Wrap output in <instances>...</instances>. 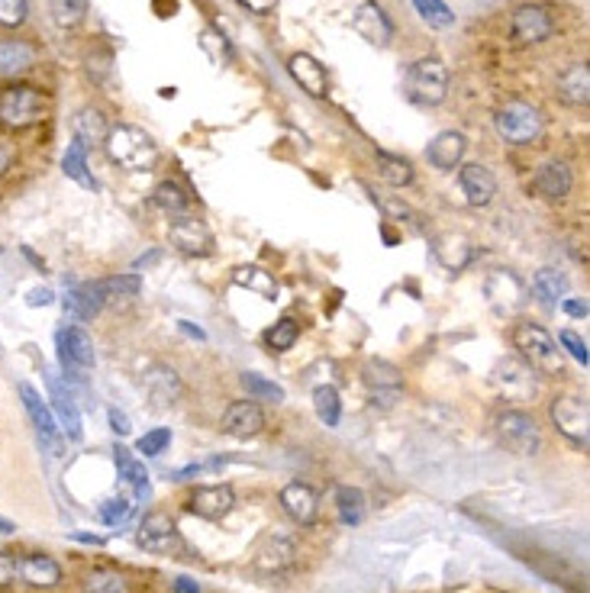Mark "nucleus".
Wrapping results in <instances>:
<instances>
[{"label":"nucleus","instance_id":"obj_55","mask_svg":"<svg viewBox=\"0 0 590 593\" xmlns=\"http://www.w3.org/2000/svg\"><path fill=\"white\" fill-rule=\"evenodd\" d=\"M110 429L117 432V436H126V432L133 429V426H129V419H126V413H123V410L113 407V410H110Z\"/></svg>","mask_w":590,"mask_h":593},{"label":"nucleus","instance_id":"obj_23","mask_svg":"<svg viewBox=\"0 0 590 593\" xmlns=\"http://www.w3.org/2000/svg\"><path fill=\"white\" fill-rule=\"evenodd\" d=\"M458 187L471 207H487L497 197V178L491 175V168H484L478 162L465 165L458 171Z\"/></svg>","mask_w":590,"mask_h":593},{"label":"nucleus","instance_id":"obj_51","mask_svg":"<svg viewBox=\"0 0 590 593\" xmlns=\"http://www.w3.org/2000/svg\"><path fill=\"white\" fill-rule=\"evenodd\" d=\"M558 349H568L571 358H578L581 368H587V342L578 336V332H571V329L561 332V336H558Z\"/></svg>","mask_w":590,"mask_h":593},{"label":"nucleus","instance_id":"obj_48","mask_svg":"<svg viewBox=\"0 0 590 593\" xmlns=\"http://www.w3.org/2000/svg\"><path fill=\"white\" fill-rule=\"evenodd\" d=\"M168 445H171V429L168 426H158V429L146 432V436H139L136 452L142 458H158L162 452H168Z\"/></svg>","mask_w":590,"mask_h":593},{"label":"nucleus","instance_id":"obj_2","mask_svg":"<svg viewBox=\"0 0 590 593\" xmlns=\"http://www.w3.org/2000/svg\"><path fill=\"white\" fill-rule=\"evenodd\" d=\"M513 349L520 352V358L532 371L539 374H561L565 371V355H561L558 342L536 323H520L513 326Z\"/></svg>","mask_w":590,"mask_h":593},{"label":"nucleus","instance_id":"obj_37","mask_svg":"<svg viewBox=\"0 0 590 593\" xmlns=\"http://www.w3.org/2000/svg\"><path fill=\"white\" fill-rule=\"evenodd\" d=\"M200 52L207 55V59L217 65V68H223V65H229L233 62V46H229V39L223 36V30L220 26H204L200 30Z\"/></svg>","mask_w":590,"mask_h":593},{"label":"nucleus","instance_id":"obj_24","mask_svg":"<svg viewBox=\"0 0 590 593\" xmlns=\"http://www.w3.org/2000/svg\"><path fill=\"white\" fill-rule=\"evenodd\" d=\"M532 187L545 197V200H565L574 187V175H571V165L561 162V158H552V162L539 165L536 178H532Z\"/></svg>","mask_w":590,"mask_h":593},{"label":"nucleus","instance_id":"obj_54","mask_svg":"<svg viewBox=\"0 0 590 593\" xmlns=\"http://www.w3.org/2000/svg\"><path fill=\"white\" fill-rule=\"evenodd\" d=\"M52 300H55V294L49 287H33V291L26 294V307H49Z\"/></svg>","mask_w":590,"mask_h":593},{"label":"nucleus","instance_id":"obj_19","mask_svg":"<svg viewBox=\"0 0 590 593\" xmlns=\"http://www.w3.org/2000/svg\"><path fill=\"white\" fill-rule=\"evenodd\" d=\"M142 387H146L152 407H158V410L175 407V403L181 400V394H184V384L178 378V371L168 368V365H152L146 374H142Z\"/></svg>","mask_w":590,"mask_h":593},{"label":"nucleus","instance_id":"obj_11","mask_svg":"<svg viewBox=\"0 0 590 593\" xmlns=\"http://www.w3.org/2000/svg\"><path fill=\"white\" fill-rule=\"evenodd\" d=\"M136 545L149 555L175 552V548H181V532L175 526V519H171L168 513H162V510L146 513L142 516L139 529H136Z\"/></svg>","mask_w":590,"mask_h":593},{"label":"nucleus","instance_id":"obj_42","mask_svg":"<svg viewBox=\"0 0 590 593\" xmlns=\"http://www.w3.org/2000/svg\"><path fill=\"white\" fill-rule=\"evenodd\" d=\"M297 336H300V323L294 320V316H281V320L265 332V345L271 352L284 355L297 345Z\"/></svg>","mask_w":590,"mask_h":593},{"label":"nucleus","instance_id":"obj_32","mask_svg":"<svg viewBox=\"0 0 590 593\" xmlns=\"http://www.w3.org/2000/svg\"><path fill=\"white\" fill-rule=\"evenodd\" d=\"M36 49L23 39H0V75H20L33 68Z\"/></svg>","mask_w":590,"mask_h":593},{"label":"nucleus","instance_id":"obj_29","mask_svg":"<svg viewBox=\"0 0 590 593\" xmlns=\"http://www.w3.org/2000/svg\"><path fill=\"white\" fill-rule=\"evenodd\" d=\"M104 294H100L97 281L94 284H78L65 291V313L71 320H94V316L104 310Z\"/></svg>","mask_w":590,"mask_h":593},{"label":"nucleus","instance_id":"obj_45","mask_svg":"<svg viewBox=\"0 0 590 593\" xmlns=\"http://www.w3.org/2000/svg\"><path fill=\"white\" fill-rule=\"evenodd\" d=\"M413 7L423 17V23L433 26V30H449V26H455L452 7L442 4V0H413Z\"/></svg>","mask_w":590,"mask_h":593},{"label":"nucleus","instance_id":"obj_39","mask_svg":"<svg viewBox=\"0 0 590 593\" xmlns=\"http://www.w3.org/2000/svg\"><path fill=\"white\" fill-rule=\"evenodd\" d=\"M152 204L168 216H181L187 210V204H191V197H187V191L178 181H162L152 191Z\"/></svg>","mask_w":590,"mask_h":593},{"label":"nucleus","instance_id":"obj_4","mask_svg":"<svg viewBox=\"0 0 590 593\" xmlns=\"http://www.w3.org/2000/svg\"><path fill=\"white\" fill-rule=\"evenodd\" d=\"M55 349L68 387H84V374L94 368V342L81 326H62L55 332Z\"/></svg>","mask_w":590,"mask_h":593},{"label":"nucleus","instance_id":"obj_5","mask_svg":"<svg viewBox=\"0 0 590 593\" xmlns=\"http://www.w3.org/2000/svg\"><path fill=\"white\" fill-rule=\"evenodd\" d=\"M542 113L526 100H510L494 113V129L510 146H532L542 136Z\"/></svg>","mask_w":590,"mask_h":593},{"label":"nucleus","instance_id":"obj_22","mask_svg":"<svg viewBox=\"0 0 590 593\" xmlns=\"http://www.w3.org/2000/svg\"><path fill=\"white\" fill-rule=\"evenodd\" d=\"M433 258L449 271H462L468 268L474 258H478V245H474L468 236L458 233H442L433 239Z\"/></svg>","mask_w":590,"mask_h":593},{"label":"nucleus","instance_id":"obj_60","mask_svg":"<svg viewBox=\"0 0 590 593\" xmlns=\"http://www.w3.org/2000/svg\"><path fill=\"white\" fill-rule=\"evenodd\" d=\"M181 329H184V332H191V336H197V339H204V332H200L197 326H191V323H184V320H181Z\"/></svg>","mask_w":590,"mask_h":593},{"label":"nucleus","instance_id":"obj_61","mask_svg":"<svg viewBox=\"0 0 590 593\" xmlns=\"http://www.w3.org/2000/svg\"><path fill=\"white\" fill-rule=\"evenodd\" d=\"M0 532H4V535H13V532H17V526L7 523V519H0Z\"/></svg>","mask_w":590,"mask_h":593},{"label":"nucleus","instance_id":"obj_46","mask_svg":"<svg viewBox=\"0 0 590 593\" xmlns=\"http://www.w3.org/2000/svg\"><path fill=\"white\" fill-rule=\"evenodd\" d=\"M242 387H246V394L252 400H271V403H281L284 400V387L262 378L258 371H246L242 374Z\"/></svg>","mask_w":590,"mask_h":593},{"label":"nucleus","instance_id":"obj_1","mask_svg":"<svg viewBox=\"0 0 590 593\" xmlns=\"http://www.w3.org/2000/svg\"><path fill=\"white\" fill-rule=\"evenodd\" d=\"M104 149H107L110 162L126 168V171H152L155 162H158V146L152 142V136L146 133V129L129 126V123L110 126V133L104 139Z\"/></svg>","mask_w":590,"mask_h":593},{"label":"nucleus","instance_id":"obj_50","mask_svg":"<svg viewBox=\"0 0 590 593\" xmlns=\"http://www.w3.org/2000/svg\"><path fill=\"white\" fill-rule=\"evenodd\" d=\"M30 17V4L26 0H0V26L4 30H17Z\"/></svg>","mask_w":590,"mask_h":593},{"label":"nucleus","instance_id":"obj_53","mask_svg":"<svg viewBox=\"0 0 590 593\" xmlns=\"http://www.w3.org/2000/svg\"><path fill=\"white\" fill-rule=\"evenodd\" d=\"M239 7H246L255 17H271L278 10V0H236Z\"/></svg>","mask_w":590,"mask_h":593},{"label":"nucleus","instance_id":"obj_52","mask_svg":"<svg viewBox=\"0 0 590 593\" xmlns=\"http://www.w3.org/2000/svg\"><path fill=\"white\" fill-rule=\"evenodd\" d=\"M17 561L20 558H13L10 552H0V587H10L13 581H17Z\"/></svg>","mask_w":590,"mask_h":593},{"label":"nucleus","instance_id":"obj_3","mask_svg":"<svg viewBox=\"0 0 590 593\" xmlns=\"http://www.w3.org/2000/svg\"><path fill=\"white\" fill-rule=\"evenodd\" d=\"M407 97L420 107H439L445 97H449V68L436 55H426V59H416L407 68L404 78Z\"/></svg>","mask_w":590,"mask_h":593},{"label":"nucleus","instance_id":"obj_41","mask_svg":"<svg viewBox=\"0 0 590 593\" xmlns=\"http://www.w3.org/2000/svg\"><path fill=\"white\" fill-rule=\"evenodd\" d=\"M374 158H378V175L391 187H407L413 181V165L407 158L391 155V152H378Z\"/></svg>","mask_w":590,"mask_h":593},{"label":"nucleus","instance_id":"obj_18","mask_svg":"<svg viewBox=\"0 0 590 593\" xmlns=\"http://www.w3.org/2000/svg\"><path fill=\"white\" fill-rule=\"evenodd\" d=\"M236 506V490L229 484H210V487H197L191 500H187V510L200 519H210V523H220Z\"/></svg>","mask_w":590,"mask_h":593},{"label":"nucleus","instance_id":"obj_13","mask_svg":"<svg viewBox=\"0 0 590 593\" xmlns=\"http://www.w3.org/2000/svg\"><path fill=\"white\" fill-rule=\"evenodd\" d=\"M555 33V20L549 7L542 4H526V7H516L513 17H510V36L513 42H520V46H539Z\"/></svg>","mask_w":590,"mask_h":593},{"label":"nucleus","instance_id":"obj_31","mask_svg":"<svg viewBox=\"0 0 590 593\" xmlns=\"http://www.w3.org/2000/svg\"><path fill=\"white\" fill-rule=\"evenodd\" d=\"M532 294H536L545 307L549 310H555L561 300H565V294H568V278L565 274H558L555 268H542V271H536L532 274Z\"/></svg>","mask_w":590,"mask_h":593},{"label":"nucleus","instance_id":"obj_59","mask_svg":"<svg viewBox=\"0 0 590 593\" xmlns=\"http://www.w3.org/2000/svg\"><path fill=\"white\" fill-rule=\"evenodd\" d=\"M10 162H13V152L4 146V142H0V178L7 175V168H10Z\"/></svg>","mask_w":590,"mask_h":593},{"label":"nucleus","instance_id":"obj_28","mask_svg":"<svg viewBox=\"0 0 590 593\" xmlns=\"http://www.w3.org/2000/svg\"><path fill=\"white\" fill-rule=\"evenodd\" d=\"M555 91L565 100L568 107H587L590 104V71L587 62H574L568 65L561 75L555 78Z\"/></svg>","mask_w":590,"mask_h":593},{"label":"nucleus","instance_id":"obj_47","mask_svg":"<svg viewBox=\"0 0 590 593\" xmlns=\"http://www.w3.org/2000/svg\"><path fill=\"white\" fill-rule=\"evenodd\" d=\"M97 287H100V294H104V300H110V297H136L142 291V281H139V274H120V278L97 281Z\"/></svg>","mask_w":590,"mask_h":593},{"label":"nucleus","instance_id":"obj_40","mask_svg":"<svg viewBox=\"0 0 590 593\" xmlns=\"http://www.w3.org/2000/svg\"><path fill=\"white\" fill-rule=\"evenodd\" d=\"M297 561V548L291 539H271L265 545V552L258 555V568L262 571H284V568H291V564Z\"/></svg>","mask_w":590,"mask_h":593},{"label":"nucleus","instance_id":"obj_36","mask_svg":"<svg viewBox=\"0 0 590 593\" xmlns=\"http://www.w3.org/2000/svg\"><path fill=\"white\" fill-rule=\"evenodd\" d=\"M365 510H368V500L358 487H336V513L345 526H362L365 523Z\"/></svg>","mask_w":590,"mask_h":593},{"label":"nucleus","instance_id":"obj_21","mask_svg":"<svg viewBox=\"0 0 590 593\" xmlns=\"http://www.w3.org/2000/svg\"><path fill=\"white\" fill-rule=\"evenodd\" d=\"M281 506L297 526H313L316 516H320V497H316V490L310 484H300V481L287 484L281 490Z\"/></svg>","mask_w":590,"mask_h":593},{"label":"nucleus","instance_id":"obj_16","mask_svg":"<svg viewBox=\"0 0 590 593\" xmlns=\"http://www.w3.org/2000/svg\"><path fill=\"white\" fill-rule=\"evenodd\" d=\"M46 384H49V410L55 416V423L65 432L71 442H81V413H78V403H75V394H71V387L62 384L55 378L52 371H46Z\"/></svg>","mask_w":590,"mask_h":593},{"label":"nucleus","instance_id":"obj_17","mask_svg":"<svg viewBox=\"0 0 590 593\" xmlns=\"http://www.w3.org/2000/svg\"><path fill=\"white\" fill-rule=\"evenodd\" d=\"M220 429H223V436L239 439V442L255 439V436H262V429H265V413L255 400H236L226 407Z\"/></svg>","mask_w":590,"mask_h":593},{"label":"nucleus","instance_id":"obj_43","mask_svg":"<svg viewBox=\"0 0 590 593\" xmlns=\"http://www.w3.org/2000/svg\"><path fill=\"white\" fill-rule=\"evenodd\" d=\"M84 593H133V590H129V581L120 571L97 568L84 577Z\"/></svg>","mask_w":590,"mask_h":593},{"label":"nucleus","instance_id":"obj_10","mask_svg":"<svg viewBox=\"0 0 590 593\" xmlns=\"http://www.w3.org/2000/svg\"><path fill=\"white\" fill-rule=\"evenodd\" d=\"M17 390H20L23 410H26V416H30V423L36 429L39 442L46 445L52 455H62V429H59V423H55V416L49 410V400L39 397V390L33 384H26V381Z\"/></svg>","mask_w":590,"mask_h":593},{"label":"nucleus","instance_id":"obj_20","mask_svg":"<svg viewBox=\"0 0 590 593\" xmlns=\"http://www.w3.org/2000/svg\"><path fill=\"white\" fill-rule=\"evenodd\" d=\"M532 371L526 361H516V358H503L500 365L494 368V384L507 394L510 400H529L536 394V378H532Z\"/></svg>","mask_w":590,"mask_h":593},{"label":"nucleus","instance_id":"obj_57","mask_svg":"<svg viewBox=\"0 0 590 593\" xmlns=\"http://www.w3.org/2000/svg\"><path fill=\"white\" fill-rule=\"evenodd\" d=\"M175 593H200L194 577H175Z\"/></svg>","mask_w":590,"mask_h":593},{"label":"nucleus","instance_id":"obj_56","mask_svg":"<svg viewBox=\"0 0 590 593\" xmlns=\"http://www.w3.org/2000/svg\"><path fill=\"white\" fill-rule=\"evenodd\" d=\"M558 307H561V310H565L568 316H581V320H584V316H587V303H584V300H574V297H565V300H561V303H558Z\"/></svg>","mask_w":590,"mask_h":593},{"label":"nucleus","instance_id":"obj_12","mask_svg":"<svg viewBox=\"0 0 590 593\" xmlns=\"http://www.w3.org/2000/svg\"><path fill=\"white\" fill-rule=\"evenodd\" d=\"M168 242L175 245L181 255H191V258H207L217 249V239H213L210 226L194 220V216H175L168 226Z\"/></svg>","mask_w":590,"mask_h":593},{"label":"nucleus","instance_id":"obj_35","mask_svg":"<svg viewBox=\"0 0 590 593\" xmlns=\"http://www.w3.org/2000/svg\"><path fill=\"white\" fill-rule=\"evenodd\" d=\"M62 171H65V178H71L81 187H91V191H97V187H100L97 178L91 175V168H88V149H84L81 142H71V146L65 149Z\"/></svg>","mask_w":590,"mask_h":593},{"label":"nucleus","instance_id":"obj_7","mask_svg":"<svg viewBox=\"0 0 590 593\" xmlns=\"http://www.w3.org/2000/svg\"><path fill=\"white\" fill-rule=\"evenodd\" d=\"M42 110H46V100L30 84H13L0 94V126L7 129H26L39 123Z\"/></svg>","mask_w":590,"mask_h":593},{"label":"nucleus","instance_id":"obj_34","mask_svg":"<svg viewBox=\"0 0 590 593\" xmlns=\"http://www.w3.org/2000/svg\"><path fill=\"white\" fill-rule=\"evenodd\" d=\"M233 281L239 287H246V291H252L255 297H262V300H278V281L271 278V271L265 268H258V265H242L233 271Z\"/></svg>","mask_w":590,"mask_h":593},{"label":"nucleus","instance_id":"obj_8","mask_svg":"<svg viewBox=\"0 0 590 593\" xmlns=\"http://www.w3.org/2000/svg\"><path fill=\"white\" fill-rule=\"evenodd\" d=\"M362 381L368 387L371 403H374V407H381V410H391L394 403L400 400V394H404V374H400L397 365H391V361H384V358L365 361Z\"/></svg>","mask_w":590,"mask_h":593},{"label":"nucleus","instance_id":"obj_58","mask_svg":"<svg viewBox=\"0 0 590 593\" xmlns=\"http://www.w3.org/2000/svg\"><path fill=\"white\" fill-rule=\"evenodd\" d=\"M71 539H75V542H88V545H107L104 535H88V532H75Z\"/></svg>","mask_w":590,"mask_h":593},{"label":"nucleus","instance_id":"obj_44","mask_svg":"<svg viewBox=\"0 0 590 593\" xmlns=\"http://www.w3.org/2000/svg\"><path fill=\"white\" fill-rule=\"evenodd\" d=\"M88 0H49L52 20L62 26V30H71V26H81L84 17H88Z\"/></svg>","mask_w":590,"mask_h":593},{"label":"nucleus","instance_id":"obj_25","mask_svg":"<svg viewBox=\"0 0 590 593\" xmlns=\"http://www.w3.org/2000/svg\"><path fill=\"white\" fill-rule=\"evenodd\" d=\"M465 149H468V139L458 133V129H445V133H439L426 146V162L436 171H452L465 158Z\"/></svg>","mask_w":590,"mask_h":593},{"label":"nucleus","instance_id":"obj_26","mask_svg":"<svg viewBox=\"0 0 590 593\" xmlns=\"http://www.w3.org/2000/svg\"><path fill=\"white\" fill-rule=\"evenodd\" d=\"M287 71H291V78L304 88L310 97H326L329 94V78H326V68L313 59L307 52H294L291 59H287Z\"/></svg>","mask_w":590,"mask_h":593},{"label":"nucleus","instance_id":"obj_14","mask_svg":"<svg viewBox=\"0 0 590 593\" xmlns=\"http://www.w3.org/2000/svg\"><path fill=\"white\" fill-rule=\"evenodd\" d=\"M352 30L374 49H387V46H391V39H394V23L384 13V7L378 4V0H365V4L355 7Z\"/></svg>","mask_w":590,"mask_h":593},{"label":"nucleus","instance_id":"obj_33","mask_svg":"<svg viewBox=\"0 0 590 593\" xmlns=\"http://www.w3.org/2000/svg\"><path fill=\"white\" fill-rule=\"evenodd\" d=\"M113 465H117V474L123 477V481L136 490V494H149V471L142 468V461L129 452L126 445H117L113 448Z\"/></svg>","mask_w":590,"mask_h":593},{"label":"nucleus","instance_id":"obj_15","mask_svg":"<svg viewBox=\"0 0 590 593\" xmlns=\"http://www.w3.org/2000/svg\"><path fill=\"white\" fill-rule=\"evenodd\" d=\"M484 297L500 316H513L526 303V284L513 271L500 268L484 281Z\"/></svg>","mask_w":590,"mask_h":593},{"label":"nucleus","instance_id":"obj_38","mask_svg":"<svg viewBox=\"0 0 590 593\" xmlns=\"http://www.w3.org/2000/svg\"><path fill=\"white\" fill-rule=\"evenodd\" d=\"M313 410L316 416L323 419V426L336 429L339 419H342V400H339V390L333 384H320L313 390Z\"/></svg>","mask_w":590,"mask_h":593},{"label":"nucleus","instance_id":"obj_27","mask_svg":"<svg viewBox=\"0 0 590 593\" xmlns=\"http://www.w3.org/2000/svg\"><path fill=\"white\" fill-rule=\"evenodd\" d=\"M17 574L23 584L39 587V590H52L62 581V564L49 555H23L17 561Z\"/></svg>","mask_w":590,"mask_h":593},{"label":"nucleus","instance_id":"obj_9","mask_svg":"<svg viewBox=\"0 0 590 593\" xmlns=\"http://www.w3.org/2000/svg\"><path fill=\"white\" fill-rule=\"evenodd\" d=\"M552 423L565 439H571L578 448L590 445V410H587V400L584 397H574V394H561L552 403Z\"/></svg>","mask_w":590,"mask_h":593},{"label":"nucleus","instance_id":"obj_30","mask_svg":"<svg viewBox=\"0 0 590 593\" xmlns=\"http://www.w3.org/2000/svg\"><path fill=\"white\" fill-rule=\"evenodd\" d=\"M71 129H75V142H81V146L88 149V146H104V139L110 133V123L97 107H81L75 113Z\"/></svg>","mask_w":590,"mask_h":593},{"label":"nucleus","instance_id":"obj_6","mask_svg":"<svg viewBox=\"0 0 590 593\" xmlns=\"http://www.w3.org/2000/svg\"><path fill=\"white\" fill-rule=\"evenodd\" d=\"M497 439L513 455H536L542 445L539 423L526 410H503L497 416Z\"/></svg>","mask_w":590,"mask_h":593},{"label":"nucleus","instance_id":"obj_49","mask_svg":"<svg viewBox=\"0 0 590 593\" xmlns=\"http://www.w3.org/2000/svg\"><path fill=\"white\" fill-rule=\"evenodd\" d=\"M129 510H133V503H129L126 497H110V500L100 503L97 516H100V523H104V526H120V523H126V519H129Z\"/></svg>","mask_w":590,"mask_h":593}]
</instances>
